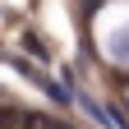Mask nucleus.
I'll list each match as a JSON object with an SVG mask.
<instances>
[{"label":"nucleus","instance_id":"nucleus-1","mask_svg":"<svg viewBox=\"0 0 129 129\" xmlns=\"http://www.w3.org/2000/svg\"><path fill=\"white\" fill-rule=\"evenodd\" d=\"M19 69L28 74V83H37V88H42L46 97H55L60 106H64V102H74V92H69V88H60V83H51V78H46V74L37 69V64H23V60H19Z\"/></svg>","mask_w":129,"mask_h":129},{"label":"nucleus","instance_id":"nucleus-2","mask_svg":"<svg viewBox=\"0 0 129 129\" xmlns=\"http://www.w3.org/2000/svg\"><path fill=\"white\" fill-rule=\"evenodd\" d=\"M23 46H28L37 60H51V46H46V42H37V32H23Z\"/></svg>","mask_w":129,"mask_h":129},{"label":"nucleus","instance_id":"nucleus-3","mask_svg":"<svg viewBox=\"0 0 129 129\" xmlns=\"http://www.w3.org/2000/svg\"><path fill=\"white\" fill-rule=\"evenodd\" d=\"M97 5H102V0H83V14H92V9H97Z\"/></svg>","mask_w":129,"mask_h":129},{"label":"nucleus","instance_id":"nucleus-4","mask_svg":"<svg viewBox=\"0 0 129 129\" xmlns=\"http://www.w3.org/2000/svg\"><path fill=\"white\" fill-rule=\"evenodd\" d=\"M46 129H64V124H55V120H46Z\"/></svg>","mask_w":129,"mask_h":129}]
</instances>
